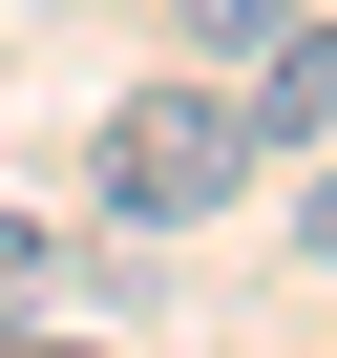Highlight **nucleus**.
<instances>
[{
  "mask_svg": "<svg viewBox=\"0 0 337 358\" xmlns=\"http://www.w3.org/2000/svg\"><path fill=\"white\" fill-rule=\"evenodd\" d=\"M295 253H316V274H337V169H316V211H295Z\"/></svg>",
  "mask_w": 337,
  "mask_h": 358,
  "instance_id": "5",
  "label": "nucleus"
},
{
  "mask_svg": "<svg viewBox=\"0 0 337 358\" xmlns=\"http://www.w3.org/2000/svg\"><path fill=\"white\" fill-rule=\"evenodd\" d=\"M43 295H64V232H43V211H0V316H43Z\"/></svg>",
  "mask_w": 337,
  "mask_h": 358,
  "instance_id": "4",
  "label": "nucleus"
},
{
  "mask_svg": "<svg viewBox=\"0 0 337 358\" xmlns=\"http://www.w3.org/2000/svg\"><path fill=\"white\" fill-rule=\"evenodd\" d=\"M22 358H85V337H22Z\"/></svg>",
  "mask_w": 337,
  "mask_h": 358,
  "instance_id": "6",
  "label": "nucleus"
},
{
  "mask_svg": "<svg viewBox=\"0 0 337 358\" xmlns=\"http://www.w3.org/2000/svg\"><path fill=\"white\" fill-rule=\"evenodd\" d=\"M168 43H190V64H274V43H295V0H168Z\"/></svg>",
  "mask_w": 337,
  "mask_h": 358,
  "instance_id": "3",
  "label": "nucleus"
},
{
  "mask_svg": "<svg viewBox=\"0 0 337 358\" xmlns=\"http://www.w3.org/2000/svg\"><path fill=\"white\" fill-rule=\"evenodd\" d=\"M253 148H274V127H253L232 85H127V106L85 127V211H106V232H211V211L253 190Z\"/></svg>",
  "mask_w": 337,
  "mask_h": 358,
  "instance_id": "1",
  "label": "nucleus"
},
{
  "mask_svg": "<svg viewBox=\"0 0 337 358\" xmlns=\"http://www.w3.org/2000/svg\"><path fill=\"white\" fill-rule=\"evenodd\" d=\"M253 127H274V148H337V43H316V22L253 64Z\"/></svg>",
  "mask_w": 337,
  "mask_h": 358,
  "instance_id": "2",
  "label": "nucleus"
}]
</instances>
